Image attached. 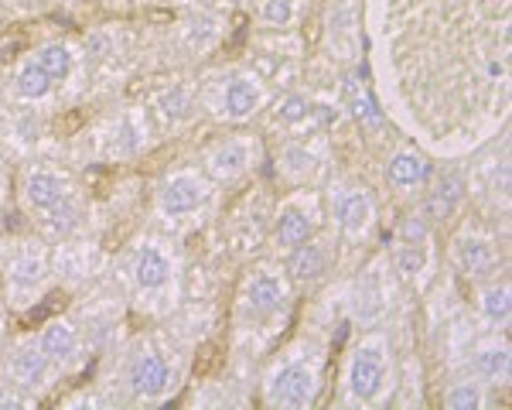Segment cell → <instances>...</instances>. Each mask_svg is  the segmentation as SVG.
I'll return each instance as SVG.
<instances>
[{"label":"cell","instance_id":"obj_1","mask_svg":"<svg viewBox=\"0 0 512 410\" xmlns=\"http://www.w3.org/2000/svg\"><path fill=\"white\" fill-rule=\"evenodd\" d=\"M321 380H325V349L304 339L267 369L263 400L270 407H308L315 404Z\"/></svg>","mask_w":512,"mask_h":410},{"label":"cell","instance_id":"obj_2","mask_svg":"<svg viewBox=\"0 0 512 410\" xmlns=\"http://www.w3.org/2000/svg\"><path fill=\"white\" fill-rule=\"evenodd\" d=\"M393 349L386 332H366L345 359V404H379L390 390Z\"/></svg>","mask_w":512,"mask_h":410},{"label":"cell","instance_id":"obj_3","mask_svg":"<svg viewBox=\"0 0 512 410\" xmlns=\"http://www.w3.org/2000/svg\"><path fill=\"white\" fill-rule=\"evenodd\" d=\"M48 284V253L35 240H21L4 257V287L7 301L14 308H24L45 291Z\"/></svg>","mask_w":512,"mask_h":410},{"label":"cell","instance_id":"obj_4","mask_svg":"<svg viewBox=\"0 0 512 410\" xmlns=\"http://www.w3.org/2000/svg\"><path fill=\"white\" fill-rule=\"evenodd\" d=\"M239 315L246 322L274 318L291 301V277L280 267H253L239 284Z\"/></svg>","mask_w":512,"mask_h":410},{"label":"cell","instance_id":"obj_5","mask_svg":"<svg viewBox=\"0 0 512 410\" xmlns=\"http://www.w3.org/2000/svg\"><path fill=\"white\" fill-rule=\"evenodd\" d=\"M318 226H321V199L315 192L297 185V192H291L280 202V209L274 216V246L291 253L294 246L311 240V236L318 233Z\"/></svg>","mask_w":512,"mask_h":410},{"label":"cell","instance_id":"obj_6","mask_svg":"<svg viewBox=\"0 0 512 410\" xmlns=\"http://www.w3.org/2000/svg\"><path fill=\"white\" fill-rule=\"evenodd\" d=\"M263 103H267V86L253 72H229L209 96V106L216 110V117L229 123L253 120L263 110Z\"/></svg>","mask_w":512,"mask_h":410},{"label":"cell","instance_id":"obj_7","mask_svg":"<svg viewBox=\"0 0 512 410\" xmlns=\"http://www.w3.org/2000/svg\"><path fill=\"white\" fill-rule=\"evenodd\" d=\"M332 223L345 243H362L376 226V202L369 195V188L355 182H338L332 188Z\"/></svg>","mask_w":512,"mask_h":410},{"label":"cell","instance_id":"obj_8","mask_svg":"<svg viewBox=\"0 0 512 410\" xmlns=\"http://www.w3.org/2000/svg\"><path fill=\"white\" fill-rule=\"evenodd\" d=\"M127 387L140 400H164L175 387V366L168 363V352L154 342H140L127 363Z\"/></svg>","mask_w":512,"mask_h":410},{"label":"cell","instance_id":"obj_9","mask_svg":"<svg viewBox=\"0 0 512 410\" xmlns=\"http://www.w3.org/2000/svg\"><path fill=\"white\" fill-rule=\"evenodd\" d=\"M178 260L175 253H168V243L161 240H140L130 250V281L140 298H151V294H164L175 284Z\"/></svg>","mask_w":512,"mask_h":410},{"label":"cell","instance_id":"obj_10","mask_svg":"<svg viewBox=\"0 0 512 410\" xmlns=\"http://www.w3.org/2000/svg\"><path fill=\"white\" fill-rule=\"evenodd\" d=\"M212 199V182L205 178V171L181 168L171 171L158 188V212L168 219H185L195 216L198 209H205V202Z\"/></svg>","mask_w":512,"mask_h":410},{"label":"cell","instance_id":"obj_11","mask_svg":"<svg viewBox=\"0 0 512 410\" xmlns=\"http://www.w3.org/2000/svg\"><path fill=\"white\" fill-rule=\"evenodd\" d=\"M256 158H260V144L253 137L239 134V137H226L216 147L205 151V178L219 185H233L243 175H250V168H256Z\"/></svg>","mask_w":512,"mask_h":410},{"label":"cell","instance_id":"obj_12","mask_svg":"<svg viewBox=\"0 0 512 410\" xmlns=\"http://www.w3.org/2000/svg\"><path fill=\"white\" fill-rule=\"evenodd\" d=\"M451 264L468 281H485L499 270V246L478 226H465L451 240Z\"/></svg>","mask_w":512,"mask_h":410},{"label":"cell","instance_id":"obj_13","mask_svg":"<svg viewBox=\"0 0 512 410\" xmlns=\"http://www.w3.org/2000/svg\"><path fill=\"white\" fill-rule=\"evenodd\" d=\"M55 373H59V369H55L52 359L38 349V342H18V346L7 352V359H4L7 383H14V387L31 393V397L52 387Z\"/></svg>","mask_w":512,"mask_h":410},{"label":"cell","instance_id":"obj_14","mask_svg":"<svg viewBox=\"0 0 512 410\" xmlns=\"http://www.w3.org/2000/svg\"><path fill=\"white\" fill-rule=\"evenodd\" d=\"M72 199L69 182L59 175L55 168H45V164H35L21 175V202L31 216L48 219L55 209H62L65 202Z\"/></svg>","mask_w":512,"mask_h":410},{"label":"cell","instance_id":"obj_15","mask_svg":"<svg viewBox=\"0 0 512 410\" xmlns=\"http://www.w3.org/2000/svg\"><path fill=\"white\" fill-rule=\"evenodd\" d=\"M468 202V182L458 175V171H444L441 178L431 185V192H427L424 199V219L431 226H448L458 219V212L465 209Z\"/></svg>","mask_w":512,"mask_h":410},{"label":"cell","instance_id":"obj_16","mask_svg":"<svg viewBox=\"0 0 512 410\" xmlns=\"http://www.w3.org/2000/svg\"><path fill=\"white\" fill-rule=\"evenodd\" d=\"M335 264V250L328 240H318V233L311 236V240H304L301 246H294L291 250V260H287V277H291L294 284H318L328 277V270Z\"/></svg>","mask_w":512,"mask_h":410},{"label":"cell","instance_id":"obj_17","mask_svg":"<svg viewBox=\"0 0 512 410\" xmlns=\"http://www.w3.org/2000/svg\"><path fill=\"white\" fill-rule=\"evenodd\" d=\"M38 349L52 359L55 369H72L82 363V335L65 318H52L38 335Z\"/></svg>","mask_w":512,"mask_h":410},{"label":"cell","instance_id":"obj_18","mask_svg":"<svg viewBox=\"0 0 512 410\" xmlns=\"http://www.w3.org/2000/svg\"><path fill=\"white\" fill-rule=\"evenodd\" d=\"M472 366H475V376L485 383V387H506L509 369H512V352H509L506 335L502 332L485 335L472 352Z\"/></svg>","mask_w":512,"mask_h":410},{"label":"cell","instance_id":"obj_19","mask_svg":"<svg viewBox=\"0 0 512 410\" xmlns=\"http://www.w3.org/2000/svg\"><path fill=\"white\" fill-rule=\"evenodd\" d=\"M328 41L338 52V59L355 62L359 59V4L355 0H335L328 7Z\"/></svg>","mask_w":512,"mask_h":410},{"label":"cell","instance_id":"obj_20","mask_svg":"<svg viewBox=\"0 0 512 410\" xmlns=\"http://www.w3.org/2000/svg\"><path fill=\"white\" fill-rule=\"evenodd\" d=\"M342 100H345L349 113L362 123V127L379 130L386 123L383 110H379V103H376V96H373V89L366 86V79H362L359 72L345 76V82H342Z\"/></svg>","mask_w":512,"mask_h":410},{"label":"cell","instance_id":"obj_21","mask_svg":"<svg viewBox=\"0 0 512 410\" xmlns=\"http://www.w3.org/2000/svg\"><path fill=\"white\" fill-rule=\"evenodd\" d=\"M386 178H390V185L400 188V192H410V188H424L427 178H431V161H427L420 151H410V147H403V151H396L393 158L386 161Z\"/></svg>","mask_w":512,"mask_h":410},{"label":"cell","instance_id":"obj_22","mask_svg":"<svg viewBox=\"0 0 512 410\" xmlns=\"http://www.w3.org/2000/svg\"><path fill=\"white\" fill-rule=\"evenodd\" d=\"M277 175L291 185H308L321 175V158L304 144H287L277 154Z\"/></svg>","mask_w":512,"mask_h":410},{"label":"cell","instance_id":"obj_23","mask_svg":"<svg viewBox=\"0 0 512 410\" xmlns=\"http://www.w3.org/2000/svg\"><path fill=\"white\" fill-rule=\"evenodd\" d=\"M478 315L482 322L492 328V332H502L509 325V315H512V294H509V281L506 277H495L478 291Z\"/></svg>","mask_w":512,"mask_h":410},{"label":"cell","instance_id":"obj_24","mask_svg":"<svg viewBox=\"0 0 512 410\" xmlns=\"http://www.w3.org/2000/svg\"><path fill=\"white\" fill-rule=\"evenodd\" d=\"M393 264H396V274H400V277L417 281L420 274H427V270H431V243H403V240H396Z\"/></svg>","mask_w":512,"mask_h":410},{"label":"cell","instance_id":"obj_25","mask_svg":"<svg viewBox=\"0 0 512 410\" xmlns=\"http://www.w3.org/2000/svg\"><path fill=\"white\" fill-rule=\"evenodd\" d=\"M55 82L48 79V72L41 69V65L31 59L24 62L18 72H14V93L21 96V100L28 103H38V100H48V93H52Z\"/></svg>","mask_w":512,"mask_h":410},{"label":"cell","instance_id":"obj_26","mask_svg":"<svg viewBox=\"0 0 512 410\" xmlns=\"http://www.w3.org/2000/svg\"><path fill=\"white\" fill-rule=\"evenodd\" d=\"M489 387H485L478 376H468V380H458L451 383L448 390H444V407L448 410H482L485 404H489V393H485Z\"/></svg>","mask_w":512,"mask_h":410},{"label":"cell","instance_id":"obj_27","mask_svg":"<svg viewBox=\"0 0 512 410\" xmlns=\"http://www.w3.org/2000/svg\"><path fill=\"white\" fill-rule=\"evenodd\" d=\"M35 62L48 72V79H52V82H65L72 76L76 55H72V48L62 45V41H48V45H41L35 52Z\"/></svg>","mask_w":512,"mask_h":410},{"label":"cell","instance_id":"obj_28","mask_svg":"<svg viewBox=\"0 0 512 410\" xmlns=\"http://www.w3.org/2000/svg\"><path fill=\"white\" fill-rule=\"evenodd\" d=\"M301 18V4L297 0H260V21L267 24V28H291Z\"/></svg>","mask_w":512,"mask_h":410},{"label":"cell","instance_id":"obj_29","mask_svg":"<svg viewBox=\"0 0 512 410\" xmlns=\"http://www.w3.org/2000/svg\"><path fill=\"white\" fill-rule=\"evenodd\" d=\"M308 113H311V103H308V96H301V93L280 96V103L274 106V120L284 123V127H297V123H304L308 120Z\"/></svg>","mask_w":512,"mask_h":410},{"label":"cell","instance_id":"obj_30","mask_svg":"<svg viewBox=\"0 0 512 410\" xmlns=\"http://www.w3.org/2000/svg\"><path fill=\"white\" fill-rule=\"evenodd\" d=\"M396 240L403 243H431V223L424 219V212H407L396 226Z\"/></svg>","mask_w":512,"mask_h":410},{"label":"cell","instance_id":"obj_31","mask_svg":"<svg viewBox=\"0 0 512 410\" xmlns=\"http://www.w3.org/2000/svg\"><path fill=\"white\" fill-rule=\"evenodd\" d=\"M161 110H164V117H171V123H175V120L192 117L195 100H192V93H185V89H171V93H164Z\"/></svg>","mask_w":512,"mask_h":410},{"label":"cell","instance_id":"obj_32","mask_svg":"<svg viewBox=\"0 0 512 410\" xmlns=\"http://www.w3.org/2000/svg\"><path fill=\"white\" fill-rule=\"evenodd\" d=\"M7 199V182H4V171H0V205Z\"/></svg>","mask_w":512,"mask_h":410},{"label":"cell","instance_id":"obj_33","mask_svg":"<svg viewBox=\"0 0 512 410\" xmlns=\"http://www.w3.org/2000/svg\"><path fill=\"white\" fill-rule=\"evenodd\" d=\"M205 4H212V7H229L233 0H205Z\"/></svg>","mask_w":512,"mask_h":410},{"label":"cell","instance_id":"obj_34","mask_svg":"<svg viewBox=\"0 0 512 410\" xmlns=\"http://www.w3.org/2000/svg\"><path fill=\"white\" fill-rule=\"evenodd\" d=\"M0 346H4V322H0Z\"/></svg>","mask_w":512,"mask_h":410}]
</instances>
